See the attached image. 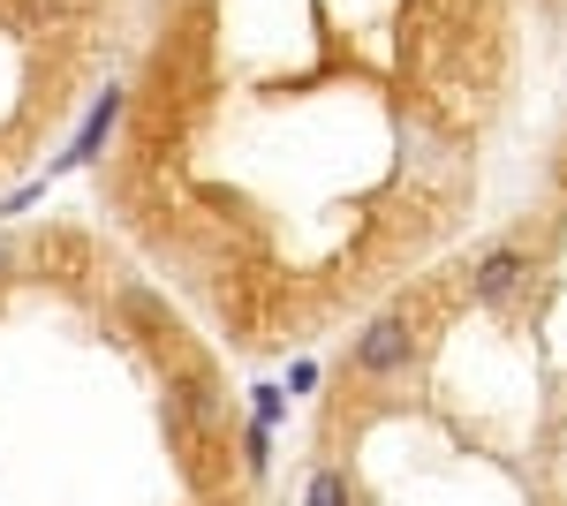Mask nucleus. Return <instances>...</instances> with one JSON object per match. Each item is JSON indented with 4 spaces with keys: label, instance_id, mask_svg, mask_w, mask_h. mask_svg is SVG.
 I'll list each match as a JSON object with an SVG mask.
<instances>
[{
    "label": "nucleus",
    "instance_id": "obj_1",
    "mask_svg": "<svg viewBox=\"0 0 567 506\" xmlns=\"http://www.w3.org/2000/svg\"><path fill=\"white\" fill-rule=\"evenodd\" d=\"M409 355H416V326H409V310H386V318H371V326L355 333V371H363V379H393V371H409Z\"/></svg>",
    "mask_w": 567,
    "mask_h": 506
},
{
    "label": "nucleus",
    "instance_id": "obj_2",
    "mask_svg": "<svg viewBox=\"0 0 567 506\" xmlns=\"http://www.w3.org/2000/svg\"><path fill=\"white\" fill-rule=\"evenodd\" d=\"M523 280H529V250L523 242H492V250L470 265V302H492V310H499V302L523 296Z\"/></svg>",
    "mask_w": 567,
    "mask_h": 506
},
{
    "label": "nucleus",
    "instance_id": "obj_3",
    "mask_svg": "<svg viewBox=\"0 0 567 506\" xmlns=\"http://www.w3.org/2000/svg\"><path fill=\"white\" fill-rule=\"evenodd\" d=\"M114 128H122V84H106L99 99H91V114H84V128H76V144H69V152H61V159L45 167V182H53V174L91 167V159L106 152V136H114Z\"/></svg>",
    "mask_w": 567,
    "mask_h": 506
},
{
    "label": "nucleus",
    "instance_id": "obj_4",
    "mask_svg": "<svg viewBox=\"0 0 567 506\" xmlns=\"http://www.w3.org/2000/svg\"><path fill=\"white\" fill-rule=\"evenodd\" d=\"M303 506H355V484H349V468H318L303 484Z\"/></svg>",
    "mask_w": 567,
    "mask_h": 506
},
{
    "label": "nucleus",
    "instance_id": "obj_5",
    "mask_svg": "<svg viewBox=\"0 0 567 506\" xmlns=\"http://www.w3.org/2000/svg\"><path fill=\"white\" fill-rule=\"evenodd\" d=\"M280 416H288V385H258V393H250V423H265V431H272Z\"/></svg>",
    "mask_w": 567,
    "mask_h": 506
},
{
    "label": "nucleus",
    "instance_id": "obj_6",
    "mask_svg": "<svg viewBox=\"0 0 567 506\" xmlns=\"http://www.w3.org/2000/svg\"><path fill=\"white\" fill-rule=\"evenodd\" d=\"M265 462H272V431H265V423H250V431H243V468H250V476H265Z\"/></svg>",
    "mask_w": 567,
    "mask_h": 506
},
{
    "label": "nucleus",
    "instance_id": "obj_7",
    "mask_svg": "<svg viewBox=\"0 0 567 506\" xmlns=\"http://www.w3.org/2000/svg\"><path fill=\"white\" fill-rule=\"evenodd\" d=\"M0 272H8V242H0Z\"/></svg>",
    "mask_w": 567,
    "mask_h": 506
}]
</instances>
